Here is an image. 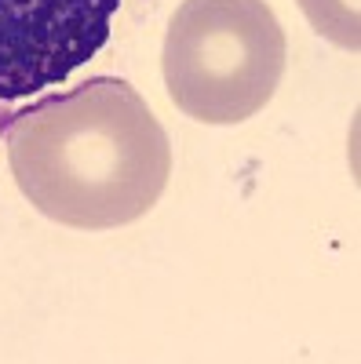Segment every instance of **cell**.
Wrapping results in <instances>:
<instances>
[{"label": "cell", "mask_w": 361, "mask_h": 364, "mask_svg": "<svg viewBox=\"0 0 361 364\" xmlns=\"http://www.w3.org/2000/svg\"><path fill=\"white\" fill-rule=\"evenodd\" d=\"M285 29L266 0H183L161 70L172 102L201 124L256 117L285 77Z\"/></svg>", "instance_id": "2"}, {"label": "cell", "mask_w": 361, "mask_h": 364, "mask_svg": "<svg viewBox=\"0 0 361 364\" xmlns=\"http://www.w3.org/2000/svg\"><path fill=\"white\" fill-rule=\"evenodd\" d=\"M307 22L318 29L325 41H333L347 51L361 48V15L357 0H299Z\"/></svg>", "instance_id": "4"}, {"label": "cell", "mask_w": 361, "mask_h": 364, "mask_svg": "<svg viewBox=\"0 0 361 364\" xmlns=\"http://www.w3.org/2000/svg\"><path fill=\"white\" fill-rule=\"evenodd\" d=\"M120 0H0V102L70 80L106 48Z\"/></svg>", "instance_id": "3"}, {"label": "cell", "mask_w": 361, "mask_h": 364, "mask_svg": "<svg viewBox=\"0 0 361 364\" xmlns=\"http://www.w3.org/2000/svg\"><path fill=\"white\" fill-rule=\"evenodd\" d=\"M4 139L22 197L70 230L142 219L172 175L168 132L120 77H92L41 99L15 113Z\"/></svg>", "instance_id": "1"}]
</instances>
